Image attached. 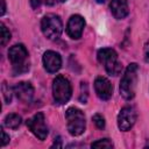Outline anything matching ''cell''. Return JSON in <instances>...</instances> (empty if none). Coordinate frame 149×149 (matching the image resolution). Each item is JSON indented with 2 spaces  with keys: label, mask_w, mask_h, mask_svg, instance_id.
Returning a JSON list of instances; mask_svg holds the SVG:
<instances>
[{
  "label": "cell",
  "mask_w": 149,
  "mask_h": 149,
  "mask_svg": "<svg viewBox=\"0 0 149 149\" xmlns=\"http://www.w3.org/2000/svg\"><path fill=\"white\" fill-rule=\"evenodd\" d=\"M8 58L13 64L14 73H21L29 69L28 51L23 44H15L8 50Z\"/></svg>",
  "instance_id": "3957f363"
},
{
  "label": "cell",
  "mask_w": 149,
  "mask_h": 149,
  "mask_svg": "<svg viewBox=\"0 0 149 149\" xmlns=\"http://www.w3.org/2000/svg\"><path fill=\"white\" fill-rule=\"evenodd\" d=\"M92 120H93L94 125H95L99 129L105 128V119H104V116H102L101 114H94L93 118H92Z\"/></svg>",
  "instance_id": "e0dca14e"
},
{
  "label": "cell",
  "mask_w": 149,
  "mask_h": 149,
  "mask_svg": "<svg viewBox=\"0 0 149 149\" xmlns=\"http://www.w3.org/2000/svg\"><path fill=\"white\" fill-rule=\"evenodd\" d=\"M84 27H85V20L83 19V16H80L78 14H74L68 21V24H66V34L71 38L78 40V38L81 37Z\"/></svg>",
  "instance_id": "9c48e42d"
},
{
  "label": "cell",
  "mask_w": 149,
  "mask_h": 149,
  "mask_svg": "<svg viewBox=\"0 0 149 149\" xmlns=\"http://www.w3.org/2000/svg\"><path fill=\"white\" fill-rule=\"evenodd\" d=\"M109 8H111V12H112L113 16L118 20L125 19L129 13L128 5H127L126 0H112L111 5H109Z\"/></svg>",
  "instance_id": "4fadbf2b"
},
{
  "label": "cell",
  "mask_w": 149,
  "mask_h": 149,
  "mask_svg": "<svg viewBox=\"0 0 149 149\" xmlns=\"http://www.w3.org/2000/svg\"><path fill=\"white\" fill-rule=\"evenodd\" d=\"M94 90L97 95L101 100H108L113 93V86L111 81L105 77H97L94 80Z\"/></svg>",
  "instance_id": "8fae6325"
},
{
  "label": "cell",
  "mask_w": 149,
  "mask_h": 149,
  "mask_svg": "<svg viewBox=\"0 0 149 149\" xmlns=\"http://www.w3.org/2000/svg\"><path fill=\"white\" fill-rule=\"evenodd\" d=\"M71 93L72 87L70 81L63 76H57L52 81V95L55 101L59 105H63L69 101Z\"/></svg>",
  "instance_id": "8992f818"
},
{
  "label": "cell",
  "mask_w": 149,
  "mask_h": 149,
  "mask_svg": "<svg viewBox=\"0 0 149 149\" xmlns=\"http://www.w3.org/2000/svg\"><path fill=\"white\" fill-rule=\"evenodd\" d=\"M27 126L38 140L43 141L48 136V127L45 125L44 114L42 112H38L35 115H33L30 119H28Z\"/></svg>",
  "instance_id": "52a82bcc"
},
{
  "label": "cell",
  "mask_w": 149,
  "mask_h": 149,
  "mask_svg": "<svg viewBox=\"0 0 149 149\" xmlns=\"http://www.w3.org/2000/svg\"><path fill=\"white\" fill-rule=\"evenodd\" d=\"M43 65L48 72H50V73L57 72L62 66L61 55L56 51H52V50L45 51L43 55Z\"/></svg>",
  "instance_id": "30bf717a"
},
{
  "label": "cell",
  "mask_w": 149,
  "mask_h": 149,
  "mask_svg": "<svg viewBox=\"0 0 149 149\" xmlns=\"http://www.w3.org/2000/svg\"><path fill=\"white\" fill-rule=\"evenodd\" d=\"M1 3H2V8H1V15H3V14H5V12H6V2H5V0H1Z\"/></svg>",
  "instance_id": "7402d4cb"
},
{
  "label": "cell",
  "mask_w": 149,
  "mask_h": 149,
  "mask_svg": "<svg viewBox=\"0 0 149 149\" xmlns=\"http://www.w3.org/2000/svg\"><path fill=\"white\" fill-rule=\"evenodd\" d=\"M92 148H112L113 147V143L109 141V139H101V140H98L95 142H93L91 144Z\"/></svg>",
  "instance_id": "2e32d148"
},
{
  "label": "cell",
  "mask_w": 149,
  "mask_h": 149,
  "mask_svg": "<svg viewBox=\"0 0 149 149\" xmlns=\"http://www.w3.org/2000/svg\"><path fill=\"white\" fill-rule=\"evenodd\" d=\"M41 29L47 38L57 40L63 30V23L61 17L56 14H47L41 21Z\"/></svg>",
  "instance_id": "5b68a950"
},
{
  "label": "cell",
  "mask_w": 149,
  "mask_h": 149,
  "mask_svg": "<svg viewBox=\"0 0 149 149\" xmlns=\"http://www.w3.org/2000/svg\"><path fill=\"white\" fill-rule=\"evenodd\" d=\"M30 5H31V7H33L34 9H36V8L40 7V5H41V0H30Z\"/></svg>",
  "instance_id": "44dd1931"
},
{
  "label": "cell",
  "mask_w": 149,
  "mask_h": 149,
  "mask_svg": "<svg viewBox=\"0 0 149 149\" xmlns=\"http://www.w3.org/2000/svg\"><path fill=\"white\" fill-rule=\"evenodd\" d=\"M55 2H64V1H66V0H54Z\"/></svg>",
  "instance_id": "603a6c76"
},
{
  "label": "cell",
  "mask_w": 149,
  "mask_h": 149,
  "mask_svg": "<svg viewBox=\"0 0 149 149\" xmlns=\"http://www.w3.org/2000/svg\"><path fill=\"white\" fill-rule=\"evenodd\" d=\"M144 59L149 62V42H147L144 45Z\"/></svg>",
  "instance_id": "ffe728a7"
},
{
  "label": "cell",
  "mask_w": 149,
  "mask_h": 149,
  "mask_svg": "<svg viewBox=\"0 0 149 149\" xmlns=\"http://www.w3.org/2000/svg\"><path fill=\"white\" fill-rule=\"evenodd\" d=\"M13 91L16 94V97L23 102H29L33 99V95H34V87L28 81L17 83L13 87Z\"/></svg>",
  "instance_id": "7c38bea8"
},
{
  "label": "cell",
  "mask_w": 149,
  "mask_h": 149,
  "mask_svg": "<svg viewBox=\"0 0 149 149\" xmlns=\"http://www.w3.org/2000/svg\"><path fill=\"white\" fill-rule=\"evenodd\" d=\"M137 71L139 66L136 63H132L127 66L121 81H120V94L126 99L130 100L135 95V87L137 81Z\"/></svg>",
  "instance_id": "6da1fadb"
},
{
  "label": "cell",
  "mask_w": 149,
  "mask_h": 149,
  "mask_svg": "<svg viewBox=\"0 0 149 149\" xmlns=\"http://www.w3.org/2000/svg\"><path fill=\"white\" fill-rule=\"evenodd\" d=\"M5 126L7 128H10V129H16L20 125H21V116L19 114H15V113H12V114H8L6 118H5Z\"/></svg>",
  "instance_id": "5bb4252c"
},
{
  "label": "cell",
  "mask_w": 149,
  "mask_h": 149,
  "mask_svg": "<svg viewBox=\"0 0 149 149\" xmlns=\"http://www.w3.org/2000/svg\"><path fill=\"white\" fill-rule=\"evenodd\" d=\"M65 119L68 125V130L72 136H78L85 130V115L84 113L76 107H70L65 112Z\"/></svg>",
  "instance_id": "277c9868"
},
{
  "label": "cell",
  "mask_w": 149,
  "mask_h": 149,
  "mask_svg": "<svg viewBox=\"0 0 149 149\" xmlns=\"http://www.w3.org/2000/svg\"><path fill=\"white\" fill-rule=\"evenodd\" d=\"M97 57H98L99 63L104 65V68L108 74L118 76L121 72L122 65L118 58V54L115 52V50H113L111 48H102L98 51Z\"/></svg>",
  "instance_id": "7a4b0ae2"
},
{
  "label": "cell",
  "mask_w": 149,
  "mask_h": 149,
  "mask_svg": "<svg viewBox=\"0 0 149 149\" xmlns=\"http://www.w3.org/2000/svg\"><path fill=\"white\" fill-rule=\"evenodd\" d=\"M136 121V112L132 106H125L118 114V127L122 132L129 130Z\"/></svg>",
  "instance_id": "ba28073f"
},
{
  "label": "cell",
  "mask_w": 149,
  "mask_h": 149,
  "mask_svg": "<svg viewBox=\"0 0 149 149\" xmlns=\"http://www.w3.org/2000/svg\"><path fill=\"white\" fill-rule=\"evenodd\" d=\"M9 40H10V33L6 28V26L1 22L0 23V43H1V45L5 47Z\"/></svg>",
  "instance_id": "9a60e30c"
},
{
  "label": "cell",
  "mask_w": 149,
  "mask_h": 149,
  "mask_svg": "<svg viewBox=\"0 0 149 149\" xmlns=\"http://www.w3.org/2000/svg\"><path fill=\"white\" fill-rule=\"evenodd\" d=\"M1 135H2V146H6L8 142H9V137H8V135L5 133V130H2L1 129Z\"/></svg>",
  "instance_id": "d6986e66"
},
{
  "label": "cell",
  "mask_w": 149,
  "mask_h": 149,
  "mask_svg": "<svg viewBox=\"0 0 149 149\" xmlns=\"http://www.w3.org/2000/svg\"><path fill=\"white\" fill-rule=\"evenodd\" d=\"M2 92H3V98H5V101L8 104V102H10V100H12V90L8 87L7 88V85H6V83H3L2 84Z\"/></svg>",
  "instance_id": "ac0fdd59"
},
{
  "label": "cell",
  "mask_w": 149,
  "mask_h": 149,
  "mask_svg": "<svg viewBox=\"0 0 149 149\" xmlns=\"http://www.w3.org/2000/svg\"><path fill=\"white\" fill-rule=\"evenodd\" d=\"M106 0H97V2H99V3H102V2H105Z\"/></svg>",
  "instance_id": "cb8c5ba5"
}]
</instances>
